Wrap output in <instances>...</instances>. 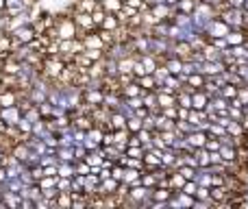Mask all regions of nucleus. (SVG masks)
<instances>
[{"label":"nucleus","mask_w":248,"mask_h":209,"mask_svg":"<svg viewBox=\"0 0 248 209\" xmlns=\"http://www.w3.org/2000/svg\"><path fill=\"white\" fill-rule=\"evenodd\" d=\"M118 26H120V20L116 17V13H107L103 20V24L98 26V29H107V31H116Z\"/></svg>","instance_id":"nucleus-17"},{"label":"nucleus","mask_w":248,"mask_h":209,"mask_svg":"<svg viewBox=\"0 0 248 209\" xmlns=\"http://www.w3.org/2000/svg\"><path fill=\"white\" fill-rule=\"evenodd\" d=\"M227 133L229 135H233V137H242L246 131H244V127H242L240 120H231V122L227 124Z\"/></svg>","instance_id":"nucleus-18"},{"label":"nucleus","mask_w":248,"mask_h":209,"mask_svg":"<svg viewBox=\"0 0 248 209\" xmlns=\"http://www.w3.org/2000/svg\"><path fill=\"white\" fill-rule=\"evenodd\" d=\"M98 2H103V0H98Z\"/></svg>","instance_id":"nucleus-47"},{"label":"nucleus","mask_w":248,"mask_h":209,"mask_svg":"<svg viewBox=\"0 0 248 209\" xmlns=\"http://www.w3.org/2000/svg\"><path fill=\"white\" fill-rule=\"evenodd\" d=\"M105 16H107V11H105L103 7H96L94 11H92V20H94V24H96V26H100V24H103Z\"/></svg>","instance_id":"nucleus-32"},{"label":"nucleus","mask_w":248,"mask_h":209,"mask_svg":"<svg viewBox=\"0 0 248 209\" xmlns=\"http://www.w3.org/2000/svg\"><path fill=\"white\" fill-rule=\"evenodd\" d=\"M194 153H196V157H198V168H209V166H211V161H209V150H207V148H196Z\"/></svg>","instance_id":"nucleus-20"},{"label":"nucleus","mask_w":248,"mask_h":209,"mask_svg":"<svg viewBox=\"0 0 248 209\" xmlns=\"http://www.w3.org/2000/svg\"><path fill=\"white\" fill-rule=\"evenodd\" d=\"M107 124H109V129H124V127H126V115L120 113L118 109H111Z\"/></svg>","instance_id":"nucleus-7"},{"label":"nucleus","mask_w":248,"mask_h":209,"mask_svg":"<svg viewBox=\"0 0 248 209\" xmlns=\"http://www.w3.org/2000/svg\"><path fill=\"white\" fill-rule=\"evenodd\" d=\"M224 133H227V129H224L222 124H218V122H209V127H207V135H214V137H222Z\"/></svg>","instance_id":"nucleus-25"},{"label":"nucleus","mask_w":248,"mask_h":209,"mask_svg":"<svg viewBox=\"0 0 248 209\" xmlns=\"http://www.w3.org/2000/svg\"><path fill=\"white\" fill-rule=\"evenodd\" d=\"M237 98L242 100V107L248 105V85H246V83H244V85L237 87Z\"/></svg>","instance_id":"nucleus-37"},{"label":"nucleus","mask_w":248,"mask_h":209,"mask_svg":"<svg viewBox=\"0 0 248 209\" xmlns=\"http://www.w3.org/2000/svg\"><path fill=\"white\" fill-rule=\"evenodd\" d=\"M157 105L159 107H174L176 105V94H170V92H157Z\"/></svg>","instance_id":"nucleus-13"},{"label":"nucleus","mask_w":248,"mask_h":209,"mask_svg":"<svg viewBox=\"0 0 248 209\" xmlns=\"http://www.w3.org/2000/svg\"><path fill=\"white\" fill-rule=\"evenodd\" d=\"M29 172H31V177H33V181H35V183H37V181L44 177V168L39 166V163H35V166H31V168H29Z\"/></svg>","instance_id":"nucleus-36"},{"label":"nucleus","mask_w":248,"mask_h":209,"mask_svg":"<svg viewBox=\"0 0 248 209\" xmlns=\"http://www.w3.org/2000/svg\"><path fill=\"white\" fill-rule=\"evenodd\" d=\"M126 129H128V133H137L141 129V118H137L135 113L131 118H126Z\"/></svg>","instance_id":"nucleus-27"},{"label":"nucleus","mask_w":248,"mask_h":209,"mask_svg":"<svg viewBox=\"0 0 248 209\" xmlns=\"http://www.w3.org/2000/svg\"><path fill=\"white\" fill-rule=\"evenodd\" d=\"M2 201L9 209H17L20 203H22V196L17 192H2Z\"/></svg>","instance_id":"nucleus-11"},{"label":"nucleus","mask_w":248,"mask_h":209,"mask_svg":"<svg viewBox=\"0 0 248 209\" xmlns=\"http://www.w3.org/2000/svg\"><path fill=\"white\" fill-rule=\"evenodd\" d=\"M100 7H103L107 13H118L122 9V0H103Z\"/></svg>","instance_id":"nucleus-23"},{"label":"nucleus","mask_w":248,"mask_h":209,"mask_svg":"<svg viewBox=\"0 0 248 209\" xmlns=\"http://www.w3.org/2000/svg\"><path fill=\"white\" fill-rule=\"evenodd\" d=\"M20 207H24V209H35V201H31V198H22Z\"/></svg>","instance_id":"nucleus-44"},{"label":"nucleus","mask_w":248,"mask_h":209,"mask_svg":"<svg viewBox=\"0 0 248 209\" xmlns=\"http://www.w3.org/2000/svg\"><path fill=\"white\" fill-rule=\"evenodd\" d=\"M159 111H161V115H166V118L176 120V105L174 107H159Z\"/></svg>","instance_id":"nucleus-39"},{"label":"nucleus","mask_w":248,"mask_h":209,"mask_svg":"<svg viewBox=\"0 0 248 209\" xmlns=\"http://www.w3.org/2000/svg\"><path fill=\"white\" fill-rule=\"evenodd\" d=\"M72 150H74V157H77V159H85L87 148L83 144H72Z\"/></svg>","instance_id":"nucleus-40"},{"label":"nucleus","mask_w":248,"mask_h":209,"mask_svg":"<svg viewBox=\"0 0 248 209\" xmlns=\"http://www.w3.org/2000/svg\"><path fill=\"white\" fill-rule=\"evenodd\" d=\"M176 107H189L192 109V94L183 90L176 92Z\"/></svg>","instance_id":"nucleus-21"},{"label":"nucleus","mask_w":248,"mask_h":209,"mask_svg":"<svg viewBox=\"0 0 248 209\" xmlns=\"http://www.w3.org/2000/svg\"><path fill=\"white\" fill-rule=\"evenodd\" d=\"M201 2H207V4H211V7H216V11H220V9L224 7V0H201Z\"/></svg>","instance_id":"nucleus-41"},{"label":"nucleus","mask_w":248,"mask_h":209,"mask_svg":"<svg viewBox=\"0 0 248 209\" xmlns=\"http://www.w3.org/2000/svg\"><path fill=\"white\" fill-rule=\"evenodd\" d=\"M74 172H77V175H87V172H90V163H87L85 159H77V161H74Z\"/></svg>","instance_id":"nucleus-33"},{"label":"nucleus","mask_w":248,"mask_h":209,"mask_svg":"<svg viewBox=\"0 0 248 209\" xmlns=\"http://www.w3.org/2000/svg\"><path fill=\"white\" fill-rule=\"evenodd\" d=\"M42 196L48 198V201H55V198L59 196V190H57V185L55 188H46V190H42Z\"/></svg>","instance_id":"nucleus-38"},{"label":"nucleus","mask_w":248,"mask_h":209,"mask_svg":"<svg viewBox=\"0 0 248 209\" xmlns=\"http://www.w3.org/2000/svg\"><path fill=\"white\" fill-rule=\"evenodd\" d=\"M242 9H244V11L248 13V0H244V7H242Z\"/></svg>","instance_id":"nucleus-46"},{"label":"nucleus","mask_w":248,"mask_h":209,"mask_svg":"<svg viewBox=\"0 0 248 209\" xmlns=\"http://www.w3.org/2000/svg\"><path fill=\"white\" fill-rule=\"evenodd\" d=\"M174 194H176V198H179L181 207H194V201H196V198H194L192 194H185V192H181V190H174Z\"/></svg>","instance_id":"nucleus-22"},{"label":"nucleus","mask_w":248,"mask_h":209,"mask_svg":"<svg viewBox=\"0 0 248 209\" xmlns=\"http://www.w3.org/2000/svg\"><path fill=\"white\" fill-rule=\"evenodd\" d=\"M37 185H39L42 190H46V188H55V185H57V177H46V175H44L42 179L37 181Z\"/></svg>","instance_id":"nucleus-35"},{"label":"nucleus","mask_w":248,"mask_h":209,"mask_svg":"<svg viewBox=\"0 0 248 209\" xmlns=\"http://www.w3.org/2000/svg\"><path fill=\"white\" fill-rule=\"evenodd\" d=\"M201 52H202V59H205V61H218L220 59V50L216 46H211L209 42L201 48Z\"/></svg>","instance_id":"nucleus-12"},{"label":"nucleus","mask_w":248,"mask_h":209,"mask_svg":"<svg viewBox=\"0 0 248 209\" xmlns=\"http://www.w3.org/2000/svg\"><path fill=\"white\" fill-rule=\"evenodd\" d=\"M224 4H227V7H237V9H242V7H244V0H224Z\"/></svg>","instance_id":"nucleus-43"},{"label":"nucleus","mask_w":248,"mask_h":209,"mask_svg":"<svg viewBox=\"0 0 248 209\" xmlns=\"http://www.w3.org/2000/svg\"><path fill=\"white\" fill-rule=\"evenodd\" d=\"M218 94H220V96H224L227 100L235 98V96H237V85H233V83H224V85L218 90Z\"/></svg>","instance_id":"nucleus-19"},{"label":"nucleus","mask_w":248,"mask_h":209,"mask_svg":"<svg viewBox=\"0 0 248 209\" xmlns=\"http://www.w3.org/2000/svg\"><path fill=\"white\" fill-rule=\"evenodd\" d=\"M218 153H220V157H222V161H237V148L235 146H229V144H220V148H218Z\"/></svg>","instance_id":"nucleus-9"},{"label":"nucleus","mask_w":248,"mask_h":209,"mask_svg":"<svg viewBox=\"0 0 248 209\" xmlns=\"http://www.w3.org/2000/svg\"><path fill=\"white\" fill-rule=\"evenodd\" d=\"M22 118V111L17 105H9V107H0V122L4 127H16L17 120Z\"/></svg>","instance_id":"nucleus-3"},{"label":"nucleus","mask_w":248,"mask_h":209,"mask_svg":"<svg viewBox=\"0 0 248 209\" xmlns=\"http://www.w3.org/2000/svg\"><path fill=\"white\" fill-rule=\"evenodd\" d=\"M174 170H179V172H181V175H183V177H185V179H196V170H198V168H192V166H185V163H183V166L174 168Z\"/></svg>","instance_id":"nucleus-31"},{"label":"nucleus","mask_w":248,"mask_h":209,"mask_svg":"<svg viewBox=\"0 0 248 209\" xmlns=\"http://www.w3.org/2000/svg\"><path fill=\"white\" fill-rule=\"evenodd\" d=\"M207 42H209L211 46H216V48H218L220 52H222L224 48H229V42H227V37H209V39H207Z\"/></svg>","instance_id":"nucleus-34"},{"label":"nucleus","mask_w":248,"mask_h":209,"mask_svg":"<svg viewBox=\"0 0 248 209\" xmlns=\"http://www.w3.org/2000/svg\"><path fill=\"white\" fill-rule=\"evenodd\" d=\"M4 11V0H0V13Z\"/></svg>","instance_id":"nucleus-45"},{"label":"nucleus","mask_w":248,"mask_h":209,"mask_svg":"<svg viewBox=\"0 0 248 209\" xmlns=\"http://www.w3.org/2000/svg\"><path fill=\"white\" fill-rule=\"evenodd\" d=\"M9 35H11L17 44H29L31 39L37 37V31H35V26L29 22V24H22V26H17V29H13Z\"/></svg>","instance_id":"nucleus-2"},{"label":"nucleus","mask_w":248,"mask_h":209,"mask_svg":"<svg viewBox=\"0 0 248 209\" xmlns=\"http://www.w3.org/2000/svg\"><path fill=\"white\" fill-rule=\"evenodd\" d=\"M22 115H24V118L29 120V122H37V120H42V113H39L37 105H33V107H31V109H26Z\"/></svg>","instance_id":"nucleus-28"},{"label":"nucleus","mask_w":248,"mask_h":209,"mask_svg":"<svg viewBox=\"0 0 248 209\" xmlns=\"http://www.w3.org/2000/svg\"><path fill=\"white\" fill-rule=\"evenodd\" d=\"M120 94H122V98H133V96H141V87H140V83H137V81H131V83H126V85H122V87H120Z\"/></svg>","instance_id":"nucleus-8"},{"label":"nucleus","mask_w":248,"mask_h":209,"mask_svg":"<svg viewBox=\"0 0 248 209\" xmlns=\"http://www.w3.org/2000/svg\"><path fill=\"white\" fill-rule=\"evenodd\" d=\"M74 24H77V31H78V37L85 33H92V31H96L98 26L94 24V20H92V13H85V11H74L72 16Z\"/></svg>","instance_id":"nucleus-1"},{"label":"nucleus","mask_w":248,"mask_h":209,"mask_svg":"<svg viewBox=\"0 0 248 209\" xmlns=\"http://www.w3.org/2000/svg\"><path fill=\"white\" fill-rule=\"evenodd\" d=\"M16 127H17V131L22 133V142H24L26 137L31 135V131H33V122H29V120L24 118V115H22V118L17 120V124H16Z\"/></svg>","instance_id":"nucleus-16"},{"label":"nucleus","mask_w":248,"mask_h":209,"mask_svg":"<svg viewBox=\"0 0 248 209\" xmlns=\"http://www.w3.org/2000/svg\"><path fill=\"white\" fill-rule=\"evenodd\" d=\"M135 81L140 83L141 90H157V81H155L153 74H141V77H137Z\"/></svg>","instance_id":"nucleus-15"},{"label":"nucleus","mask_w":248,"mask_h":209,"mask_svg":"<svg viewBox=\"0 0 248 209\" xmlns=\"http://www.w3.org/2000/svg\"><path fill=\"white\" fill-rule=\"evenodd\" d=\"M207 131H202V129H196V131H192V133H187L185 135V140L189 142V144L194 146V148H202L205 146V142H207Z\"/></svg>","instance_id":"nucleus-4"},{"label":"nucleus","mask_w":248,"mask_h":209,"mask_svg":"<svg viewBox=\"0 0 248 209\" xmlns=\"http://www.w3.org/2000/svg\"><path fill=\"white\" fill-rule=\"evenodd\" d=\"M141 100H144V107L150 111V113H159V105H157V92L148 90L141 94Z\"/></svg>","instance_id":"nucleus-5"},{"label":"nucleus","mask_w":248,"mask_h":209,"mask_svg":"<svg viewBox=\"0 0 248 209\" xmlns=\"http://www.w3.org/2000/svg\"><path fill=\"white\" fill-rule=\"evenodd\" d=\"M57 190H59V192H70V190H72V179H68V177H57Z\"/></svg>","instance_id":"nucleus-29"},{"label":"nucleus","mask_w":248,"mask_h":209,"mask_svg":"<svg viewBox=\"0 0 248 209\" xmlns=\"http://www.w3.org/2000/svg\"><path fill=\"white\" fill-rule=\"evenodd\" d=\"M55 205H57V209L59 207H72V196H70V192H59V196L55 198Z\"/></svg>","instance_id":"nucleus-24"},{"label":"nucleus","mask_w":248,"mask_h":209,"mask_svg":"<svg viewBox=\"0 0 248 209\" xmlns=\"http://www.w3.org/2000/svg\"><path fill=\"white\" fill-rule=\"evenodd\" d=\"M211 96L207 94L205 90H196L192 92V109H205L207 103H209Z\"/></svg>","instance_id":"nucleus-6"},{"label":"nucleus","mask_w":248,"mask_h":209,"mask_svg":"<svg viewBox=\"0 0 248 209\" xmlns=\"http://www.w3.org/2000/svg\"><path fill=\"white\" fill-rule=\"evenodd\" d=\"M39 113H42V118H52V111H55V105L50 103V100H44V103L37 105Z\"/></svg>","instance_id":"nucleus-26"},{"label":"nucleus","mask_w":248,"mask_h":209,"mask_svg":"<svg viewBox=\"0 0 248 209\" xmlns=\"http://www.w3.org/2000/svg\"><path fill=\"white\" fill-rule=\"evenodd\" d=\"M126 140H128V129H113V144L118 146L120 150L126 148Z\"/></svg>","instance_id":"nucleus-10"},{"label":"nucleus","mask_w":248,"mask_h":209,"mask_svg":"<svg viewBox=\"0 0 248 209\" xmlns=\"http://www.w3.org/2000/svg\"><path fill=\"white\" fill-rule=\"evenodd\" d=\"M44 175L46 177H59L57 175V166H44Z\"/></svg>","instance_id":"nucleus-42"},{"label":"nucleus","mask_w":248,"mask_h":209,"mask_svg":"<svg viewBox=\"0 0 248 209\" xmlns=\"http://www.w3.org/2000/svg\"><path fill=\"white\" fill-rule=\"evenodd\" d=\"M124 155H126V157L141 159L144 157V148H141V146H126V148H124Z\"/></svg>","instance_id":"nucleus-30"},{"label":"nucleus","mask_w":248,"mask_h":209,"mask_svg":"<svg viewBox=\"0 0 248 209\" xmlns=\"http://www.w3.org/2000/svg\"><path fill=\"white\" fill-rule=\"evenodd\" d=\"M196 4H198V0H176V4H174V11L189 13V16H192V13H194V9H196Z\"/></svg>","instance_id":"nucleus-14"}]
</instances>
